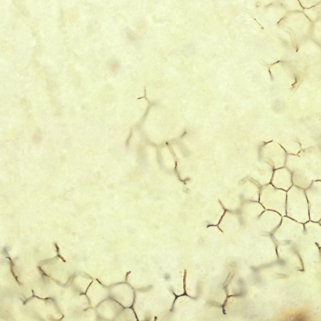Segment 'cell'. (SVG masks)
Instances as JSON below:
<instances>
[{
	"instance_id": "obj_1",
	"label": "cell",
	"mask_w": 321,
	"mask_h": 321,
	"mask_svg": "<svg viewBox=\"0 0 321 321\" xmlns=\"http://www.w3.org/2000/svg\"><path fill=\"white\" fill-rule=\"evenodd\" d=\"M109 65L110 69L114 72H117L120 67L119 62L117 60L112 59L110 61Z\"/></svg>"
}]
</instances>
